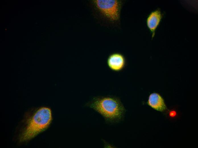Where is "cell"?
Returning <instances> with one entry per match:
<instances>
[{"label": "cell", "instance_id": "cell-5", "mask_svg": "<svg viewBox=\"0 0 198 148\" xmlns=\"http://www.w3.org/2000/svg\"><path fill=\"white\" fill-rule=\"evenodd\" d=\"M147 103L149 106L158 111L163 112L167 109L163 99L159 94L156 93L150 94Z\"/></svg>", "mask_w": 198, "mask_h": 148}, {"label": "cell", "instance_id": "cell-3", "mask_svg": "<svg viewBox=\"0 0 198 148\" xmlns=\"http://www.w3.org/2000/svg\"><path fill=\"white\" fill-rule=\"evenodd\" d=\"M92 2L97 9L112 23L120 22L123 2L120 0H94Z\"/></svg>", "mask_w": 198, "mask_h": 148}, {"label": "cell", "instance_id": "cell-6", "mask_svg": "<svg viewBox=\"0 0 198 148\" xmlns=\"http://www.w3.org/2000/svg\"><path fill=\"white\" fill-rule=\"evenodd\" d=\"M162 17L160 11L158 9L151 12L147 17V24L152 33V38L154 36L155 30L160 22Z\"/></svg>", "mask_w": 198, "mask_h": 148}, {"label": "cell", "instance_id": "cell-2", "mask_svg": "<svg viewBox=\"0 0 198 148\" xmlns=\"http://www.w3.org/2000/svg\"><path fill=\"white\" fill-rule=\"evenodd\" d=\"M87 105L102 115L107 122L111 123L121 121L126 110L120 99L115 96L95 97Z\"/></svg>", "mask_w": 198, "mask_h": 148}, {"label": "cell", "instance_id": "cell-1", "mask_svg": "<svg viewBox=\"0 0 198 148\" xmlns=\"http://www.w3.org/2000/svg\"><path fill=\"white\" fill-rule=\"evenodd\" d=\"M52 119L51 109L46 107L36 108L26 115L20 131V142L28 141L46 130Z\"/></svg>", "mask_w": 198, "mask_h": 148}, {"label": "cell", "instance_id": "cell-4", "mask_svg": "<svg viewBox=\"0 0 198 148\" xmlns=\"http://www.w3.org/2000/svg\"><path fill=\"white\" fill-rule=\"evenodd\" d=\"M107 64L109 68L112 71L119 72L123 71L127 65V61L125 56L119 52H114L108 56Z\"/></svg>", "mask_w": 198, "mask_h": 148}]
</instances>
